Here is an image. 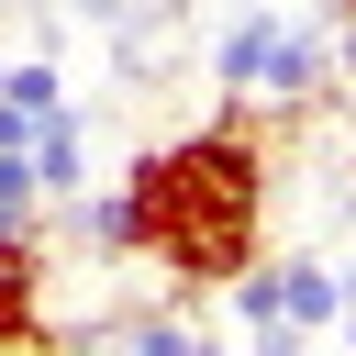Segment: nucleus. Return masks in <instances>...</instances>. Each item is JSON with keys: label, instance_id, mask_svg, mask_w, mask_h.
Here are the masks:
<instances>
[{"label": "nucleus", "instance_id": "nucleus-1", "mask_svg": "<svg viewBox=\"0 0 356 356\" xmlns=\"http://www.w3.org/2000/svg\"><path fill=\"white\" fill-rule=\"evenodd\" d=\"M122 200H134V245L145 267L189 300V289H222L234 267L267 256V111L256 100H222L211 122L145 145L122 167Z\"/></svg>", "mask_w": 356, "mask_h": 356}, {"label": "nucleus", "instance_id": "nucleus-2", "mask_svg": "<svg viewBox=\"0 0 356 356\" xmlns=\"http://www.w3.org/2000/svg\"><path fill=\"white\" fill-rule=\"evenodd\" d=\"M44 234L0 245V345H56V312H44Z\"/></svg>", "mask_w": 356, "mask_h": 356}, {"label": "nucleus", "instance_id": "nucleus-3", "mask_svg": "<svg viewBox=\"0 0 356 356\" xmlns=\"http://www.w3.org/2000/svg\"><path fill=\"white\" fill-rule=\"evenodd\" d=\"M22 156H33V189H44V200L89 189V122H78V100H56V111L22 134Z\"/></svg>", "mask_w": 356, "mask_h": 356}, {"label": "nucleus", "instance_id": "nucleus-4", "mask_svg": "<svg viewBox=\"0 0 356 356\" xmlns=\"http://www.w3.org/2000/svg\"><path fill=\"white\" fill-rule=\"evenodd\" d=\"M56 211H67V234H78L89 256H111V267H145V245H134V200H122V178H111V189H67Z\"/></svg>", "mask_w": 356, "mask_h": 356}, {"label": "nucleus", "instance_id": "nucleus-5", "mask_svg": "<svg viewBox=\"0 0 356 356\" xmlns=\"http://www.w3.org/2000/svg\"><path fill=\"white\" fill-rule=\"evenodd\" d=\"M167 11H189V0H167Z\"/></svg>", "mask_w": 356, "mask_h": 356}]
</instances>
